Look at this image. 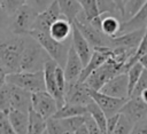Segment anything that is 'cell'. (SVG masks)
<instances>
[{
	"mask_svg": "<svg viewBox=\"0 0 147 134\" xmlns=\"http://www.w3.org/2000/svg\"><path fill=\"white\" fill-rule=\"evenodd\" d=\"M91 96L93 98V101L101 108V110L105 112L107 118H110L113 116H116L121 112L122 108L124 107V104L126 103V101L129 100H124V98H116V97H111L108 96L101 92H95L90 89Z\"/></svg>",
	"mask_w": 147,
	"mask_h": 134,
	"instance_id": "cell-11",
	"label": "cell"
},
{
	"mask_svg": "<svg viewBox=\"0 0 147 134\" xmlns=\"http://www.w3.org/2000/svg\"><path fill=\"white\" fill-rule=\"evenodd\" d=\"M146 27H147V3L139 10V13L136 16L122 23L118 36H122L124 33H129L132 31H137V30H142Z\"/></svg>",
	"mask_w": 147,
	"mask_h": 134,
	"instance_id": "cell-21",
	"label": "cell"
},
{
	"mask_svg": "<svg viewBox=\"0 0 147 134\" xmlns=\"http://www.w3.org/2000/svg\"><path fill=\"white\" fill-rule=\"evenodd\" d=\"M49 36L60 42L69 41V37L72 36V23L65 17L61 16L49 29ZM71 40V39H70Z\"/></svg>",
	"mask_w": 147,
	"mask_h": 134,
	"instance_id": "cell-20",
	"label": "cell"
},
{
	"mask_svg": "<svg viewBox=\"0 0 147 134\" xmlns=\"http://www.w3.org/2000/svg\"><path fill=\"white\" fill-rule=\"evenodd\" d=\"M87 111H88V115L96 123V125L99 126V128L102 131V133L103 134H107V121H108V118L106 117V115L101 110V108L93 101L92 103H90L87 105Z\"/></svg>",
	"mask_w": 147,
	"mask_h": 134,
	"instance_id": "cell-28",
	"label": "cell"
},
{
	"mask_svg": "<svg viewBox=\"0 0 147 134\" xmlns=\"http://www.w3.org/2000/svg\"><path fill=\"white\" fill-rule=\"evenodd\" d=\"M119 113L125 116L132 124H137L138 121L147 118V103H145L140 97H130Z\"/></svg>",
	"mask_w": 147,
	"mask_h": 134,
	"instance_id": "cell-15",
	"label": "cell"
},
{
	"mask_svg": "<svg viewBox=\"0 0 147 134\" xmlns=\"http://www.w3.org/2000/svg\"><path fill=\"white\" fill-rule=\"evenodd\" d=\"M28 36H14L2 39L0 44V73L1 84L5 82L6 76L21 72L22 55L26 45Z\"/></svg>",
	"mask_w": 147,
	"mask_h": 134,
	"instance_id": "cell-1",
	"label": "cell"
},
{
	"mask_svg": "<svg viewBox=\"0 0 147 134\" xmlns=\"http://www.w3.org/2000/svg\"><path fill=\"white\" fill-rule=\"evenodd\" d=\"M61 16H62V13H61L60 6H59L57 1L55 0V2L47 10H45L44 13H41L37 16V19H36L34 25H33V30L40 31V32H44V33H49L51 26Z\"/></svg>",
	"mask_w": 147,
	"mask_h": 134,
	"instance_id": "cell-17",
	"label": "cell"
},
{
	"mask_svg": "<svg viewBox=\"0 0 147 134\" xmlns=\"http://www.w3.org/2000/svg\"><path fill=\"white\" fill-rule=\"evenodd\" d=\"M145 32H146V29H142V30L132 31V32L118 36L116 38H113V39H110V47L111 48L122 47V48H126V49L137 50V48L139 47V45L145 36Z\"/></svg>",
	"mask_w": 147,
	"mask_h": 134,
	"instance_id": "cell-19",
	"label": "cell"
},
{
	"mask_svg": "<svg viewBox=\"0 0 147 134\" xmlns=\"http://www.w3.org/2000/svg\"><path fill=\"white\" fill-rule=\"evenodd\" d=\"M47 131L48 134H74L62 125L60 119H54V118L47 120Z\"/></svg>",
	"mask_w": 147,
	"mask_h": 134,
	"instance_id": "cell-35",
	"label": "cell"
},
{
	"mask_svg": "<svg viewBox=\"0 0 147 134\" xmlns=\"http://www.w3.org/2000/svg\"><path fill=\"white\" fill-rule=\"evenodd\" d=\"M47 131V120L32 109L29 112L28 134H44Z\"/></svg>",
	"mask_w": 147,
	"mask_h": 134,
	"instance_id": "cell-27",
	"label": "cell"
},
{
	"mask_svg": "<svg viewBox=\"0 0 147 134\" xmlns=\"http://www.w3.org/2000/svg\"><path fill=\"white\" fill-rule=\"evenodd\" d=\"M54 2L55 0H26V5L30 6L38 15L47 10Z\"/></svg>",
	"mask_w": 147,
	"mask_h": 134,
	"instance_id": "cell-36",
	"label": "cell"
},
{
	"mask_svg": "<svg viewBox=\"0 0 147 134\" xmlns=\"http://www.w3.org/2000/svg\"><path fill=\"white\" fill-rule=\"evenodd\" d=\"M85 17L99 30H101V15L98 9V0H78Z\"/></svg>",
	"mask_w": 147,
	"mask_h": 134,
	"instance_id": "cell-22",
	"label": "cell"
},
{
	"mask_svg": "<svg viewBox=\"0 0 147 134\" xmlns=\"http://www.w3.org/2000/svg\"><path fill=\"white\" fill-rule=\"evenodd\" d=\"M0 134H17L14 131V128L8 119V116H6L3 113H1V116H0Z\"/></svg>",
	"mask_w": 147,
	"mask_h": 134,
	"instance_id": "cell-37",
	"label": "cell"
},
{
	"mask_svg": "<svg viewBox=\"0 0 147 134\" xmlns=\"http://www.w3.org/2000/svg\"><path fill=\"white\" fill-rule=\"evenodd\" d=\"M61 13L63 16H65L71 23L77 18V16L83 11L80 3L78 0H56Z\"/></svg>",
	"mask_w": 147,
	"mask_h": 134,
	"instance_id": "cell-26",
	"label": "cell"
},
{
	"mask_svg": "<svg viewBox=\"0 0 147 134\" xmlns=\"http://www.w3.org/2000/svg\"><path fill=\"white\" fill-rule=\"evenodd\" d=\"M114 55V50L111 47H100V48H94L93 49V55L90 60V62L87 63V65L84 68L82 77L79 79L80 82H85V80L87 79V77L95 71L96 69H99L101 65H103L108 60H110Z\"/></svg>",
	"mask_w": 147,
	"mask_h": 134,
	"instance_id": "cell-14",
	"label": "cell"
},
{
	"mask_svg": "<svg viewBox=\"0 0 147 134\" xmlns=\"http://www.w3.org/2000/svg\"><path fill=\"white\" fill-rule=\"evenodd\" d=\"M78 27L80 33L85 37V39L88 41V44L92 46V48H100V47H110V38L105 36L101 30L95 27L84 15L82 11L77 18L72 22Z\"/></svg>",
	"mask_w": 147,
	"mask_h": 134,
	"instance_id": "cell-6",
	"label": "cell"
},
{
	"mask_svg": "<svg viewBox=\"0 0 147 134\" xmlns=\"http://www.w3.org/2000/svg\"><path fill=\"white\" fill-rule=\"evenodd\" d=\"M44 134H48V131H46V132H45V133H44Z\"/></svg>",
	"mask_w": 147,
	"mask_h": 134,
	"instance_id": "cell-47",
	"label": "cell"
},
{
	"mask_svg": "<svg viewBox=\"0 0 147 134\" xmlns=\"http://www.w3.org/2000/svg\"><path fill=\"white\" fill-rule=\"evenodd\" d=\"M101 93L116 97V98H129V79L127 73H121L116 77H114L111 80H109L103 88L100 90Z\"/></svg>",
	"mask_w": 147,
	"mask_h": 134,
	"instance_id": "cell-13",
	"label": "cell"
},
{
	"mask_svg": "<svg viewBox=\"0 0 147 134\" xmlns=\"http://www.w3.org/2000/svg\"><path fill=\"white\" fill-rule=\"evenodd\" d=\"M32 110L48 120L55 116L59 110L55 98L48 92H38L32 94Z\"/></svg>",
	"mask_w": 147,
	"mask_h": 134,
	"instance_id": "cell-9",
	"label": "cell"
},
{
	"mask_svg": "<svg viewBox=\"0 0 147 134\" xmlns=\"http://www.w3.org/2000/svg\"><path fill=\"white\" fill-rule=\"evenodd\" d=\"M145 55H147V27H146L145 36H144V38H142V40H141V42H140L139 47L137 48V50H136L134 55L131 57V60H130V61L127 62V64H126L127 69H130L133 64L138 63V62H139V60H140L142 56H145Z\"/></svg>",
	"mask_w": 147,
	"mask_h": 134,
	"instance_id": "cell-33",
	"label": "cell"
},
{
	"mask_svg": "<svg viewBox=\"0 0 147 134\" xmlns=\"http://www.w3.org/2000/svg\"><path fill=\"white\" fill-rule=\"evenodd\" d=\"M119 116H121V113L108 118V121H107V134H110L115 129V127H116V125H117V123L119 120Z\"/></svg>",
	"mask_w": 147,
	"mask_h": 134,
	"instance_id": "cell-42",
	"label": "cell"
},
{
	"mask_svg": "<svg viewBox=\"0 0 147 134\" xmlns=\"http://www.w3.org/2000/svg\"><path fill=\"white\" fill-rule=\"evenodd\" d=\"M1 85H3L6 88L10 109L29 113L30 110L32 109V94L23 88H20L6 81L2 82Z\"/></svg>",
	"mask_w": 147,
	"mask_h": 134,
	"instance_id": "cell-8",
	"label": "cell"
},
{
	"mask_svg": "<svg viewBox=\"0 0 147 134\" xmlns=\"http://www.w3.org/2000/svg\"><path fill=\"white\" fill-rule=\"evenodd\" d=\"M75 134H90V133H88V129H87V127H86V124L83 125L79 129H77V132H76Z\"/></svg>",
	"mask_w": 147,
	"mask_h": 134,
	"instance_id": "cell-43",
	"label": "cell"
},
{
	"mask_svg": "<svg viewBox=\"0 0 147 134\" xmlns=\"http://www.w3.org/2000/svg\"><path fill=\"white\" fill-rule=\"evenodd\" d=\"M71 45L80 60L83 61L84 65L86 66L87 63L90 62L92 55H93V48L88 44V41L85 39V37L80 33L78 27L72 23V36H71Z\"/></svg>",
	"mask_w": 147,
	"mask_h": 134,
	"instance_id": "cell-18",
	"label": "cell"
},
{
	"mask_svg": "<svg viewBox=\"0 0 147 134\" xmlns=\"http://www.w3.org/2000/svg\"><path fill=\"white\" fill-rule=\"evenodd\" d=\"M144 71H145V69L138 62V63L133 64L129 69V71L126 72L127 73V79H129V98L131 97V95H132V93H133L138 81L140 80V78H141V76L144 73Z\"/></svg>",
	"mask_w": 147,
	"mask_h": 134,
	"instance_id": "cell-31",
	"label": "cell"
},
{
	"mask_svg": "<svg viewBox=\"0 0 147 134\" xmlns=\"http://www.w3.org/2000/svg\"><path fill=\"white\" fill-rule=\"evenodd\" d=\"M84 68H85V65H84L83 61L80 60V57L78 56V54L76 53V50L74 49V47L71 45V48H70L69 55H68V60H67V64L63 69L65 79H67V85L75 84V82L79 81Z\"/></svg>",
	"mask_w": 147,
	"mask_h": 134,
	"instance_id": "cell-16",
	"label": "cell"
},
{
	"mask_svg": "<svg viewBox=\"0 0 147 134\" xmlns=\"http://www.w3.org/2000/svg\"><path fill=\"white\" fill-rule=\"evenodd\" d=\"M126 1H127V0H124V3H125V2H126Z\"/></svg>",
	"mask_w": 147,
	"mask_h": 134,
	"instance_id": "cell-48",
	"label": "cell"
},
{
	"mask_svg": "<svg viewBox=\"0 0 147 134\" xmlns=\"http://www.w3.org/2000/svg\"><path fill=\"white\" fill-rule=\"evenodd\" d=\"M8 119L14 128V131L17 134H28V127H29V113L18 111V110H11L8 115Z\"/></svg>",
	"mask_w": 147,
	"mask_h": 134,
	"instance_id": "cell-24",
	"label": "cell"
},
{
	"mask_svg": "<svg viewBox=\"0 0 147 134\" xmlns=\"http://www.w3.org/2000/svg\"><path fill=\"white\" fill-rule=\"evenodd\" d=\"M98 9L101 16L103 15H113L122 19V11L118 8L115 0H98Z\"/></svg>",
	"mask_w": 147,
	"mask_h": 134,
	"instance_id": "cell-30",
	"label": "cell"
},
{
	"mask_svg": "<svg viewBox=\"0 0 147 134\" xmlns=\"http://www.w3.org/2000/svg\"><path fill=\"white\" fill-rule=\"evenodd\" d=\"M85 124H86V127H87L90 134H103L102 131L99 128V126L96 125V123L93 120V118H92L90 115H87V117H86V123H85Z\"/></svg>",
	"mask_w": 147,
	"mask_h": 134,
	"instance_id": "cell-40",
	"label": "cell"
},
{
	"mask_svg": "<svg viewBox=\"0 0 147 134\" xmlns=\"http://www.w3.org/2000/svg\"><path fill=\"white\" fill-rule=\"evenodd\" d=\"M116 1V3H117V6H118V8L121 9V11H122V19H123V13H124V0H115Z\"/></svg>",
	"mask_w": 147,
	"mask_h": 134,
	"instance_id": "cell-45",
	"label": "cell"
},
{
	"mask_svg": "<svg viewBox=\"0 0 147 134\" xmlns=\"http://www.w3.org/2000/svg\"><path fill=\"white\" fill-rule=\"evenodd\" d=\"M57 63L53 60H49L45 68H44V74H45V82H46V90L55 98L59 109L62 108L65 104V98L64 95L60 92L57 84H56V69H57Z\"/></svg>",
	"mask_w": 147,
	"mask_h": 134,
	"instance_id": "cell-12",
	"label": "cell"
},
{
	"mask_svg": "<svg viewBox=\"0 0 147 134\" xmlns=\"http://www.w3.org/2000/svg\"><path fill=\"white\" fill-rule=\"evenodd\" d=\"M86 115H88L87 107L65 103L62 108H60L57 110V112L55 113V116L53 118L54 119H67V118H72V117L86 116Z\"/></svg>",
	"mask_w": 147,
	"mask_h": 134,
	"instance_id": "cell-25",
	"label": "cell"
},
{
	"mask_svg": "<svg viewBox=\"0 0 147 134\" xmlns=\"http://www.w3.org/2000/svg\"><path fill=\"white\" fill-rule=\"evenodd\" d=\"M121 18L113 16V15H103L101 16V31L105 36L113 39L116 38L119 34L121 25H122Z\"/></svg>",
	"mask_w": 147,
	"mask_h": 134,
	"instance_id": "cell-23",
	"label": "cell"
},
{
	"mask_svg": "<svg viewBox=\"0 0 147 134\" xmlns=\"http://www.w3.org/2000/svg\"><path fill=\"white\" fill-rule=\"evenodd\" d=\"M38 14L28 5H24L10 18V32L14 36H29L33 30Z\"/></svg>",
	"mask_w": 147,
	"mask_h": 134,
	"instance_id": "cell-7",
	"label": "cell"
},
{
	"mask_svg": "<svg viewBox=\"0 0 147 134\" xmlns=\"http://www.w3.org/2000/svg\"><path fill=\"white\" fill-rule=\"evenodd\" d=\"M52 60L46 50L34 40L31 36H28L26 45L22 55L21 62V72H38L44 71L46 63Z\"/></svg>",
	"mask_w": 147,
	"mask_h": 134,
	"instance_id": "cell-2",
	"label": "cell"
},
{
	"mask_svg": "<svg viewBox=\"0 0 147 134\" xmlns=\"http://www.w3.org/2000/svg\"><path fill=\"white\" fill-rule=\"evenodd\" d=\"M127 71H129V69L126 65L116 62L111 57L99 69L93 71L85 80V84L90 89L100 92L109 80H111L114 77H116L121 73H126Z\"/></svg>",
	"mask_w": 147,
	"mask_h": 134,
	"instance_id": "cell-4",
	"label": "cell"
},
{
	"mask_svg": "<svg viewBox=\"0 0 147 134\" xmlns=\"http://www.w3.org/2000/svg\"><path fill=\"white\" fill-rule=\"evenodd\" d=\"M131 134H147V118L134 124Z\"/></svg>",
	"mask_w": 147,
	"mask_h": 134,
	"instance_id": "cell-41",
	"label": "cell"
},
{
	"mask_svg": "<svg viewBox=\"0 0 147 134\" xmlns=\"http://www.w3.org/2000/svg\"><path fill=\"white\" fill-rule=\"evenodd\" d=\"M64 98H65V103L68 104H76L83 107H87L90 103L93 102V98L90 93V88L86 86L85 82H80V81L67 85Z\"/></svg>",
	"mask_w": 147,
	"mask_h": 134,
	"instance_id": "cell-10",
	"label": "cell"
},
{
	"mask_svg": "<svg viewBox=\"0 0 147 134\" xmlns=\"http://www.w3.org/2000/svg\"><path fill=\"white\" fill-rule=\"evenodd\" d=\"M133 126H134V124H132L125 116L121 115L115 129L110 134H131Z\"/></svg>",
	"mask_w": 147,
	"mask_h": 134,
	"instance_id": "cell-34",
	"label": "cell"
},
{
	"mask_svg": "<svg viewBox=\"0 0 147 134\" xmlns=\"http://www.w3.org/2000/svg\"><path fill=\"white\" fill-rule=\"evenodd\" d=\"M146 3H147V0H127L124 3L123 22H126L131 19L133 16H136Z\"/></svg>",
	"mask_w": 147,
	"mask_h": 134,
	"instance_id": "cell-32",
	"label": "cell"
},
{
	"mask_svg": "<svg viewBox=\"0 0 147 134\" xmlns=\"http://www.w3.org/2000/svg\"><path fill=\"white\" fill-rule=\"evenodd\" d=\"M5 81L8 84H11V85H15L20 88H23V89L30 92L31 94L46 90L44 71H38V72L22 71V72L8 74V76H6Z\"/></svg>",
	"mask_w": 147,
	"mask_h": 134,
	"instance_id": "cell-5",
	"label": "cell"
},
{
	"mask_svg": "<svg viewBox=\"0 0 147 134\" xmlns=\"http://www.w3.org/2000/svg\"><path fill=\"white\" fill-rule=\"evenodd\" d=\"M24 5H26V0H1L0 7L2 13V19L5 17L11 18L17 10H20Z\"/></svg>",
	"mask_w": 147,
	"mask_h": 134,
	"instance_id": "cell-29",
	"label": "cell"
},
{
	"mask_svg": "<svg viewBox=\"0 0 147 134\" xmlns=\"http://www.w3.org/2000/svg\"><path fill=\"white\" fill-rule=\"evenodd\" d=\"M56 84H57L60 92L64 95L65 90H67V79H65L64 70L61 66H57V69H56Z\"/></svg>",
	"mask_w": 147,
	"mask_h": 134,
	"instance_id": "cell-38",
	"label": "cell"
},
{
	"mask_svg": "<svg viewBox=\"0 0 147 134\" xmlns=\"http://www.w3.org/2000/svg\"><path fill=\"white\" fill-rule=\"evenodd\" d=\"M139 97H140L145 103H147V89H146V90H144V92L139 95Z\"/></svg>",
	"mask_w": 147,
	"mask_h": 134,
	"instance_id": "cell-46",
	"label": "cell"
},
{
	"mask_svg": "<svg viewBox=\"0 0 147 134\" xmlns=\"http://www.w3.org/2000/svg\"><path fill=\"white\" fill-rule=\"evenodd\" d=\"M146 89H147V70L144 71V73H142L140 80L138 81V84H137L131 97H139V95Z\"/></svg>",
	"mask_w": 147,
	"mask_h": 134,
	"instance_id": "cell-39",
	"label": "cell"
},
{
	"mask_svg": "<svg viewBox=\"0 0 147 134\" xmlns=\"http://www.w3.org/2000/svg\"><path fill=\"white\" fill-rule=\"evenodd\" d=\"M39 45L46 50V53L49 55V57L57 63L59 66L64 69L69 55V50L71 48V40L65 41V42H60L54 40L49 33H44L40 31H31L30 34Z\"/></svg>",
	"mask_w": 147,
	"mask_h": 134,
	"instance_id": "cell-3",
	"label": "cell"
},
{
	"mask_svg": "<svg viewBox=\"0 0 147 134\" xmlns=\"http://www.w3.org/2000/svg\"><path fill=\"white\" fill-rule=\"evenodd\" d=\"M139 63L142 65V68H144L145 70H147V55L142 56V57L139 60Z\"/></svg>",
	"mask_w": 147,
	"mask_h": 134,
	"instance_id": "cell-44",
	"label": "cell"
}]
</instances>
